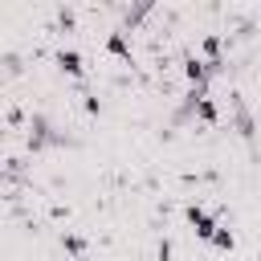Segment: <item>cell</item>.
Returning a JSON list of instances; mask_svg holds the SVG:
<instances>
[{
  "label": "cell",
  "mask_w": 261,
  "mask_h": 261,
  "mask_svg": "<svg viewBox=\"0 0 261 261\" xmlns=\"http://www.w3.org/2000/svg\"><path fill=\"white\" fill-rule=\"evenodd\" d=\"M184 77H188V86H192V90H204V86H208V77H212V69H208V61H204V57H184Z\"/></svg>",
  "instance_id": "cell-2"
},
{
  "label": "cell",
  "mask_w": 261,
  "mask_h": 261,
  "mask_svg": "<svg viewBox=\"0 0 261 261\" xmlns=\"http://www.w3.org/2000/svg\"><path fill=\"white\" fill-rule=\"evenodd\" d=\"M82 110H86L90 118H98V114H102V102H98L94 94H86V102H82Z\"/></svg>",
  "instance_id": "cell-10"
},
{
  "label": "cell",
  "mask_w": 261,
  "mask_h": 261,
  "mask_svg": "<svg viewBox=\"0 0 261 261\" xmlns=\"http://www.w3.org/2000/svg\"><path fill=\"white\" fill-rule=\"evenodd\" d=\"M184 216H188L192 232H196L200 241H208V245H212V237H216V228H220V224H216V216H212L204 204H188V212H184Z\"/></svg>",
  "instance_id": "cell-1"
},
{
  "label": "cell",
  "mask_w": 261,
  "mask_h": 261,
  "mask_svg": "<svg viewBox=\"0 0 261 261\" xmlns=\"http://www.w3.org/2000/svg\"><path fill=\"white\" fill-rule=\"evenodd\" d=\"M57 69H61L65 77H82V73H86V61H82L77 49H57Z\"/></svg>",
  "instance_id": "cell-3"
},
{
  "label": "cell",
  "mask_w": 261,
  "mask_h": 261,
  "mask_svg": "<svg viewBox=\"0 0 261 261\" xmlns=\"http://www.w3.org/2000/svg\"><path fill=\"white\" fill-rule=\"evenodd\" d=\"M41 143H49V118H33V147H41Z\"/></svg>",
  "instance_id": "cell-8"
},
{
  "label": "cell",
  "mask_w": 261,
  "mask_h": 261,
  "mask_svg": "<svg viewBox=\"0 0 261 261\" xmlns=\"http://www.w3.org/2000/svg\"><path fill=\"white\" fill-rule=\"evenodd\" d=\"M192 110H196V118H204V122H216V118H220V106H216L204 90H192Z\"/></svg>",
  "instance_id": "cell-4"
},
{
  "label": "cell",
  "mask_w": 261,
  "mask_h": 261,
  "mask_svg": "<svg viewBox=\"0 0 261 261\" xmlns=\"http://www.w3.org/2000/svg\"><path fill=\"white\" fill-rule=\"evenodd\" d=\"M204 57H208V69L216 73V69H220V37H216V33L204 37Z\"/></svg>",
  "instance_id": "cell-6"
},
{
  "label": "cell",
  "mask_w": 261,
  "mask_h": 261,
  "mask_svg": "<svg viewBox=\"0 0 261 261\" xmlns=\"http://www.w3.org/2000/svg\"><path fill=\"white\" fill-rule=\"evenodd\" d=\"M61 245H65V249H69L73 257H82V253H86V241H82L77 232H65V237H61Z\"/></svg>",
  "instance_id": "cell-9"
},
{
  "label": "cell",
  "mask_w": 261,
  "mask_h": 261,
  "mask_svg": "<svg viewBox=\"0 0 261 261\" xmlns=\"http://www.w3.org/2000/svg\"><path fill=\"white\" fill-rule=\"evenodd\" d=\"M212 249H220V253H232L237 249V237H232V228H216V237H212Z\"/></svg>",
  "instance_id": "cell-7"
},
{
  "label": "cell",
  "mask_w": 261,
  "mask_h": 261,
  "mask_svg": "<svg viewBox=\"0 0 261 261\" xmlns=\"http://www.w3.org/2000/svg\"><path fill=\"white\" fill-rule=\"evenodd\" d=\"M106 53H110V57L130 61V45H126V37H122V33H110V37H106Z\"/></svg>",
  "instance_id": "cell-5"
},
{
  "label": "cell",
  "mask_w": 261,
  "mask_h": 261,
  "mask_svg": "<svg viewBox=\"0 0 261 261\" xmlns=\"http://www.w3.org/2000/svg\"><path fill=\"white\" fill-rule=\"evenodd\" d=\"M155 257H159V261H171V245H167V241H159V249H155Z\"/></svg>",
  "instance_id": "cell-11"
}]
</instances>
